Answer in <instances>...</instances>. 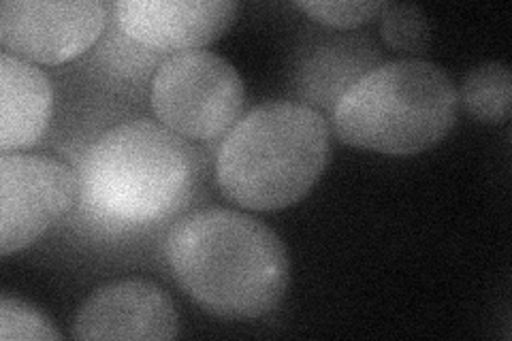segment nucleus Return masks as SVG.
Instances as JSON below:
<instances>
[{"label":"nucleus","instance_id":"f257e3e1","mask_svg":"<svg viewBox=\"0 0 512 341\" xmlns=\"http://www.w3.org/2000/svg\"><path fill=\"white\" fill-rule=\"evenodd\" d=\"M165 256L180 288L218 318L267 316L291 282L282 239L235 209H199L180 218L167 235Z\"/></svg>","mask_w":512,"mask_h":341},{"label":"nucleus","instance_id":"f03ea898","mask_svg":"<svg viewBox=\"0 0 512 341\" xmlns=\"http://www.w3.org/2000/svg\"><path fill=\"white\" fill-rule=\"evenodd\" d=\"M203 160L188 139L152 120L109 128L79 169V201L114 226L163 222L195 197Z\"/></svg>","mask_w":512,"mask_h":341},{"label":"nucleus","instance_id":"7ed1b4c3","mask_svg":"<svg viewBox=\"0 0 512 341\" xmlns=\"http://www.w3.org/2000/svg\"><path fill=\"white\" fill-rule=\"evenodd\" d=\"M331 160L327 118L306 103L271 101L252 107L224 137L216 182L235 205L278 211L299 203Z\"/></svg>","mask_w":512,"mask_h":341},{"label":"nucleus","instance_id":"20e7f679","mask_svg":"<svg viewBox=\"0 0 512 341\" xmlns=\"http://www.w3.org/2000/svg\"><path fill=\"white\" fill-rule=\"evenodd\" d=\"M459 92L438 64L402 58L363 73L333 107L335 135L350 148L416 156L457 122Z\"/></svg>","mask_w":512,"mask_h":341},{"label":"nucleus","instance_id":"39448f33","mask_svg":"<svg viewBox=\"0 0 512 341\" xmlns=\"http://www.w3.org/2000/svg\"><path fill=\"white\" fill-rule=\"evenodd\" d=\"M150 103L154 116L184 139L212 141L227 135L244 116L246 88L229 60L195 50L160 64Z\"/></svg>","mask_w":512,"mask_h":341},{"label":"nucleus","instance_id":"423d86ee","mask_svg":"<svg viewBox=\"0 0 512 341\" xmlns=\"http://www.w3.org/2000/svg\"><path fill=\"white\" fill-rule=\"evenodd\" d=\"M79 197V175L45 154H0V254L32 246L69 214Z\"/></svg>","mask_w":512,"mask_h":341},{"label":"nucleus","instance_id":"0eeeda50","mask_svg":"<svg viewBox=\"0 0 512 341\" xmlns=\"http://www.w3.org/2000/svg\"><path fill=\"white\" fill-rule=\"evenodd\" d=\"M109 7L101 0H3L0 43L35 64H62L101 37Z\"/></svg>","mask_w":512,"mask_h":341},{"label":"nucleus","instance_id":"6e6552de","mask_svg":"<svg viewBox=\"0 0 512 341\" xmlns=\"http://www.w3.org/2000/svg\"><path fill=\"white\" fill-rule=\"evenodd\" d=\"M75 339L167 341L180 335V314L150 280L128 278L96 288L73 324Z\"/></svg>","mask_w":512,"mask_h":341},{"label":"nucleus","instance_id":"1a4fd4ad","mask_svg":"<svg viewBox=\"0 0 512 341\" xmlns=\"http://www.w3.org/2000/svg\"><path fill=\"white\" fill-rule=\"evenodd\" d=\"M111 9L128 39L178 54L218 41L237 15L233 0H118Z\"/></svg>","mask_w":512,"mask_h":341},{"label":"nucleus","instance_id":"9d476101","mask_svg":"<svg viewBox=\"0 0 512 341\" xmlns=\"http://www.w3.org/2000/svg\"><path fill=\"white\" fill-rule=\"evenodd\" d=\"M52 103L50 79L35 62L0 52V150L32 148L47 131Z\"/></svg>","mask_w":512,"mask_h":341},{"label":"nucleus","instance_id":"9b49d317","mask_svg":"<svg viewBox=\"0 0 512 341\" xmlns=\"http://www.w3.org/2000/svg\"><path fill=\"white\" fill-rule=\"evenodd\" d=\"M461 105L483 124H504L512 111V73L504 62H483L461 84Z\"/></svg>","mask_w":512,"mask_h":341},{"label":"nucleus","instance_id":"f8f14e48","mask_svg":"<svg viewBox=\"0 0 512 341\" xmlns=\"http://www.w3.org/2000/svg\"><path fill=\"white\" fill-rule=\"evenodd\" d=\"M380 35L391 50L423 56L431 47V24L421 7L408 3H387L380 13Z\"/></svg>","mask_w":512,"mask_h":341},{"label":"nucleus","instance_id":"ddd939ff","mask_svg":"<svg viewBox=\"0 0 512 341\" xmlns=\"http://www.w3.org/2000/svg\"><path fill=\"white\" fill-rule=\"evenodd\" d=\"M0 339L3 341H60L62 333L35 305L3 295L0 297Z\"/></svg>","mask_w":512,"mask_h":341},{"label":"nucleus","instance_id":"4468645a","mask_svg":"<svg viewBox=\"0 0 512 341\" xmlns=\"http://www.w3.org/2000/svg\"><path fill=\"white\" fill-rule=\"evenodd\" d=\"M295 7L320 24L357 28L380 18L387 3H380V0H299Z\"/></svg>","mask_w":512,"mask_h":341}]
</instances>
